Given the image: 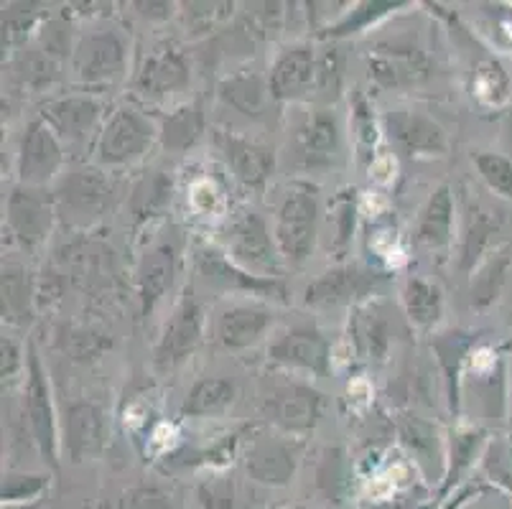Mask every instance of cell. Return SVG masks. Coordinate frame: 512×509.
I'll list each match as a JSON object with an SVG mask.
<instances>
[{"instance_id":"cell-43","label":"cell","mask_w":512,"mask_h":509,"mask_svg":"<svg viewBox=\"0 0 512 509\" xmlns=\"http://www.w3.org/2000/svg\"><path fill=\"white\" fill-rule=\"evenodd\" d=\"M179 11L181 26L189 39H202L222 26L232 16V3H186Z\"/></svg>"},{"instance_id":"cell-34","label":"cell","mask_w":512,"mask_h":509,"mask_svg":"<svg viewBox=\"0 0 512 509\" xmlns=\"http://www.w3.org/2000/svg\"><path fill=\"white\" fill-rule=\"evenodd\" d=\"M36 288L29 270L21 263H3V298L0 314L11 326H29L34 321Z\"/></svg>"},{"instance_id":"cell-11","label":"cell","mask_w":512,"mask_h":509,"mask_svg":"<svg viewBox=\"0 0 512 509\" xmlns=\"http://www.w3.org/2000/svg\"><path fill=\"white\" fill-rule=\"evenodd\" d=\"M324 405L327 400L316 387L306 382H283L271 387V392H265L260 415L265 423H271L273 431L299 438L319 426Z\"/></svg>"},{"instance_id":"cell-39","label":"cell","mask_w":512,"mask_h":509,"mask_svg":"<svg viewBox=\"0 0 512 509\" xmlns=\"http://www.w3.org/2000/svg\"><path fill=\"white\" fill-rule=\"evenodd\" d=\"M398 8H406V3H393V0H365V3H349V8L344 11V16L339 18L334 26L324 28L321 31V39H349V36H357L367 28H372L375 23L383 21L385 16L395 13Z\"/></svg>"},{"instance_id":"cell-7","label":"cell","mask_w":512,"mask_h":509,"mask_svg":"<svg viewBox=\"0 0 512 509\" xmlns=\"http://www.w3.org/2000/svg\"><path fill=\"white\" fill-rule=\"evenodd\" d=\"M113 202V186L97 166H77L64 171L54 189V204L64 224L87 230L105 217Z\"/></svg>"},{"instance_id":"cell-57","label":"cell","mask_w":512,"mask_h":509,"mask_svg":"<svg viewBox=\"0 0 512 509\" xmlns=\"http://www.w3.org/2000/svg\"><path fill=\"white\" fill-rule=\"evenodd\" d=\"M3 509H44V502H34V504H3Z\"/></svg>"},{"instance_id":"cell-31","label":"cell","mask_w":512,"mask_h":509,"mask_svg":"<svg viewBox=\"0 0 512 509\" xmlns=\"http://www.w3.org/2000/svg\"><path fill=\"white\" fill-rule=\"evenodd\" d=\"M174 199V181L166 171H148L136 181L128 196V219L133 235H141L148 224L164 217Z\"/></svg>"},{"instance_id":"cell-37","label":"cell","mask_w":512,"mask_h":509,"mask_svg":"<svg viewBox=\"0 0 512 509\" xmlns=\"http://www.w3.org/2000/svg\"><path fill=\"white\" fill-rule=\"evenodd\" d=\"M512 268L510 247H497L490 255H484L482 263L477 265L472 275V288H469V301L477 311H487L492 303H497L502 288L507 283V273Z\"/></svg>"},{"instance_id":"cell-19","label":"cell","mask_w":512,"mask_h":509,"mask_svg":"<svg viewBox=\"0 0 512 509\" xmlns=\"http://www.w3.org/2000/svg\"><path fill=\"white\" fill-rule=\"evenodd\" d=\"M395 436L400 446L413 461L423 482L431 487L444 484L446 476V436L434 420L423 418V415L406 410L395 418Z\"/></svg>"},{"instance_id":"cell-16","label":"cell","mask_w":512,"mask_h":509,"mask_svg":"<svg viewBox=\"0 0 512 509\" xmlns=\"http://www.w3.org/2000/svg\"><path fill=\"white\" fill-rule=\"evenodd\" d=\"M204 339V308L194 298L192 288H186L184 296L171 311L164 331L153 347V364L158 372H174L176 367L192 359Z\"/></svg>"},{"instance_id":"cell-58","label":"cell","mask_w":512,"mask_h":509,"mask_svg":"<svg viewBox=\"0 0 512 509\" xmlns=\"http://www.w3.org/2000/svg\"><path fill=\"white\" fill-rule=\"evenodd\" d=\"M286 509H311V507H306V504H293V507H286Z\"/></svg>"},{"instance_id":"cell-10","label":"cell","mask_w":512,"mask_h":509,"mask_svg":"<svg viewBox=\"0 0 512 509\" xmlns=\"http://www.w3.org/2000/svg\"><path fill=\"white\" fill-rule=\"evenodd\" d=\"M301 451L304 443L296 436H286L281 431L255 433L242 451V466L250 482L281 489L288 487L299 471Z\"/></svg>"},{"instance_id":"cell-48","label":"cell","mask_w":512,"mask_h":509,"mask_svg":"<svg viewBox=\"0 0 512 509\" xmlns=\"http://www.w3.org/2000/svg\"><path fill=\"white\" fill-rule=\"evenodd\" d=\"M110 336L97 334L92 329H82V326H64L59 331V347L74 359V362H92L100 357L105 349H110Z\"/></svg>"},{"instance_id":"cell-27","label":"cell","mask_w":512,"mask_h":509,"mask_svg":"<svg viewBox=\"0 0 512 509\" xmlns=\"http://www.w3.org/2000/svg\"><path fill=\"white\" fill-rule=\"evenodd\" d=\"M393 321L383 303L365 301L349 314V339L360 359L370 364H383L393 347Z\"/></svg>"},{"instance_id":"cell-47","label":"cell","mask_w":512,"mask_h":509,"mask_svg":"<svg viewBox=\"0 0 512 509\" xmlns=\"http://www.w3.org/2000/svg\"><path fill=\"white\" fill-rule=\"evenodd\" d=\"M51 489L49 474H6L0 502L3 504H34L44 502Z\"/></svg>"},{"instance_id":"cell-12","label":"cell","mask_w":512,"mask_h":509,"mask_svg":"<svg viewBox=\"0 0 512 509\" xmlns=\"http://www.w3.org/2000/svg\"><path fill=\"white\" fill-rule=\"evenodd\" d=\"M276 324V308L265 301H227L212 314L209 336L225 352H245L255 347Z\"/></svg>"},{"instance_id":"cell-20","label":"cell","mask_w":512,"mask_h":509,"mask_svg":"<svg viewBox=\"0 0 512 509\" xmlns=\"http://www.w3.org/2000/svg\"><path fill=\"white\" fill-rule=\"evenodd\" d=\"M383 130L393 140V146L408 158H441L451 148L444 125L411 107H395L385 112Z\"/></svg>"},{"instance_id":"cell-18","label":"cell","mask_w":512,"mask_h":509,"mask_svg":"<svg viewBox=\"0 0 512 509\" xmlns=\"http://www.w3.org/2000/svg\"><path fill=\"white\" fill-rule=\"evenodd\" d=\"M57 204L54 194L46 189L16 184L8 194L6 202V227L8 235L23 247V250H36L49 240L54 222H57Z\"/></svg>"},{"instance_id":"cell-59","label":"cell","mask_w":512,"mask_h":509,"mask_svg":"<svg viewBox=\"0 0 512 509\" xmlns=\"http://www.w3.org/2000/svg\"><path fill=\"white\" fill-rule=\"evenodd\" d=\"M510 400H512V387H510Z\"/></svg>"},{"instance_id":"cell-45","label":"cell","mask_w":512,"mask_h":509,"mask_svg":"<svg viewBox=\"0 0 512 509\" xmlns=\"http://www.w3.org/2000/svg\"><path fill=\"white\" fill-rule=\"evenodd\" d=\"M479 179L497 196L512 202V161L497 151H477L472 156Z\"/></svg>"},{"instance_id":"cell-23","label":"cell","mask_w":512,"mask_h":509,"mask_svg":"<svg viewBox=\"0 0 512 509\" xmlns=\"http://www.w3.org/2000/svg\"><path fill=\"white\" fill-rule=\"evenodd\" d=\"M319 54L309 41H293L273 59L268 84L276 102H304L316 92Z\"/></svg>"},{"instance_id":"cell-55","label":"cell","mask_w":512,"mask_h":509,"mask_svg":"<svg viewBox=\"0 0 512 509\" xmlns=\"http://www.w3.org/2000/svg\"><path fill=\"white\" fill-rule=\"evenodd\" d=\"M133 8H138V13L151 21H169L176 6L174 3H133Z\"/></svg>"},{"instance_id":"cell-30","label":"cell","mask_w":512,"mask_h":509,"mask_svg":"<svg viewBox=\"0 0 512 509\" xmlns=\"http://www.w3.org/2000/svg\"><path fill=\"white\" fill-rule=\"evenodd\" d=\"M487 431L479 426H454L446 433V476L436 497L446 499L462 487L464 476L482 464V456L487 451Z\"/></svg>"},{"instance_id":"cell-2","label":"cell","mask_w":512,"mask_h":509,"mask_svg":"<svg viewBox=\"0 0 512 509\" xmlns=\"http://www.w3.org/2000/svg\"><path fill=\"white\" fill-rule=\"evenodd\" d=\"M158 140V123L143 107L123 102L107 115L100 135L92 143V158L102 171L136 166Z\"/></svg>"},{"instance_id":"cell-38","label":"cell","mask_w":512,"mask_h":509,"mask_svg":"<svg viewBox=\"0 0 512 509\" xmlns=\"http://www.w3.org/2000/svg\"><path fill=\"white\" fill-rule=\"evenodd\" d=\"M202 509H255L253 489L232 474H209L197 484Z\"/></svg>"},{"instance_id":"cell-56","label":"cell","mask_w":512,"mask_h":509,"mask_svg":"<svg viewBox=\"0 0 512 509\" xmlns=\"http://www.w3.org/2000/svg\"><path fill=\"white\" fill-rule=\"evenodd\" d=\"M474 509H512V502L500 492V489H495V492L479 497L477 507Z\"/></svg>"},{"instance_id":"cell-53","label":"cell","mask_w":512,"mask_h":509,"mask_svg":"<svg viewBox=\"0 0 512 509\" xmlns=\"http://www.w3.org/2000/svg\"><path fill=\"white\" fill-rule=\"evenodd\" d=\"M495 492V487H490V484L484 482H474V484H464V487L456 489L454 494H449L446 499H441L439 509H467L469 504L477 502L479 497H484V494Z\"/></svg>"},{"instance_id":"cell-33","label":"cell","mask_w":512,"mask_h":509,"mask_svg":"<svg viewBox=\"0 0 512 509\" xmlns=\"http://www.w3.org/2000/svg\"><path fill=\"white\" fill-rule=\"evenodd\" d=\"M400 303L408 324L418 331H434L444 321V291L423 275H408L400 286Z\"/></svg>"},{"instance_id":"cell-36","label":"cell","mask_w":512,"mask_h":509,"mask_svg":"<svg viewBox=\"0 0 512 509\" xmlns=\"http://www.w3.org/2000/svg\"><path fill=\"white\" fill-rule=\"evenodd\" d=\"M237 387L227 377H202L186 392L181 418H214L225 415L235 405Z\"/></svg>"},{"instance_id":"cell-44","label":"cell","mask_w":512,"mask_h":509,"mask_svg":"<svg viewBox=\"0 0 512 509\" xmlns=\"http://www.w3.org/2000/svg\"><path fill=\"white\" fill-rule=\"evenodd\" d=\"M352 133H355V148L357 158L362 166H370L375 158L377 143H380V128L372 115V107L362 92H357L355 102H352Z\"/></svg>"},{"instance_id":"cell-50","label":"cell","mask_w":512,"mask_h":509,"mask_svg":"<svg viewBox=\"0 0 512 509\" xmlns=\"http://www.w3.org/2000/svg\"><path fill=\"white\" fill-rule=\"evenodd\" d=\"M118 509H181V499L164 484H136L125 489Z\"/></svg>"},{"instance_id":"cell-8","label":"cell","mask_w":512,"mask_h":509,"mask_svg":"<svg viewBox=\"0 0 512 509\" xmlns=\"http://www.w3.org/2000/svg\"><path fill=\"white\" fill-rule=\"evenodd\" d=\"M367 72L380 90H413L434 72L426 49L413 36L380 39L367 51Z\"/></svg>"},{"instance_id":"cell-1","label":"cell","mask_w":512,"mask_h":509,"mask_svg":"<svg viewBox=\"0 0 512 509\" xmlns=\"http://www.w3.org/2000/svg\"><path fill=\"white\" fill-rule=\"evenodd\" d=\"M321 230L319 189L309 181H291L283 189L273 219V235L286 268L299 270L311 260Z\"/></svg>"},{"instance_id":"cell-21","label":"cell","mask_w":512,"mask_h":509,"mask_svg":"<svg viewBox=\"0 0 512 509\" xmlns=\"http://www.w3.org/2000/svg\"><path fill=\"white\" fill-rule=\"evenodd\" d=\"M39 115L67 146L69 143H85L90 138L97 140L107 120L105 105L92 92H74V95L46 100Z\"/></svg>"},{"instance_id":"cell-13","label":"cell","mask_w":512,"mask_h":509,"mask_svg":"<svg viewBox=\"0 0 512 509\" xmlns=\"http://www.w3.org/2000/svg\"><path fill=\"white\" fill-rule=\"evenodd\" d=\"M268 359L283 370L327 377L332 372V344L327 334L311 321L286 326L268 344Z\"/></svg>"},{"instance_id":"cell-22","label":"cell","mask_w":512,"mask_h":509,"mask_svg":"<svg viewBox=\"0 0 512 509\" xmlns=\"http://www.w3.org/2000/svg\"><path fill=\"white\" fill-rule=\"evenodd\" d=\"M214 148L245 189L260 191L276 174V151L263 140L220 128L214 130Z\"/></svg>"},{"instance_id":"cell-9","label":"cell","mask_w":512,"mask_h":509,"mask_svg":"<svg viewBox=\"0 0 512 509\" xmlns=\"http://www.w3.org/2000/svg\"><path fill=\"white\" fill-rule=\"evenodd\" d=\"M64 143L41 115L23 128L16 153V179L21 186L46 189L64 174Z\"/></svg>"},{"instance_id":"cell-42","label":"cell","mask_w":512,"mask_h":509,"mask_svg":"<svg viewBox=\"0 0 512 509\" xmlns=\"http://www.w3.org/2000/svg\"><path fill=\"white\" fill-rule=\"evenodd\" d=\"M39 3H8L3 6V49H16L39 28L44 18Z\"/></svg>"},{"instance_id":"cell-26","label":"cell","mask_w":512,"mask_h":509,"mask_svg":"<svg viewBox=\"0 0 512 509\" xmlns=\"http://www.w3.org/2000/svg\"><path fill=\"white\" fill-rule=\"evenodd\" d=\"M456 207H454V189L449 184L436 186L423 207L418 209L416 227H413V242L426 252L451 250L456 235Z\"/></svg>"},{"instance_id":"cell-46","label":"cell","mask_w":512,"mask_h":509,"mask_svg":"<svg viewBox=\"0 0 512 509\" xmlns=\"http://www.w3.org/2000/svg\"><path fill=\"white\" fill-rule=\"evenodd\" d=\"M474 95L484 102V105L497 107L507 100L510 95V79H507L505 69L497 59H484V62L474 64Z\"/></svg>"},{"instance_id":"cell-32","label":"cell","mask_w":512,"mask_h":509,"mask_svg":"<svg viewBox=\"0 0 512 509\" xmlns=\"http://www.w3.org/2000/svg\"><path fill=\"white\" fill-rule=\"evenodd\" d=\"M217 97L230 110L240 112L250 120H263L271 112L273 102H276L268 77H260V74L248 72V69L222 77L220 84H217Z\"/></svg>"},{"instance_id":"cell-54","label":"cell","mask_w":512,"mask_h":509,"mask_svg":"<svg viewBox=\"0 0 512 509\" xmlns=\"http://www.w3.org/2000/svg\"><path fill=\"white\" fill-rule=\"evenodd\" d=\"M360 509H421L416 494H395V497L377 499V502H365Z\"/></svg>"},{"instance_id":"cell-41","label":"cell","mask_w":512,"mask_h":509,"mask_svg":"<svg viewBox=\"0 0 512 509\" xmlns=\"http://www.w3.org/2000/svg\"><path fill=\"white\" fill-rule=\"evenodd\" d=\"M332 224H334V237H332V250L334 258L344 260L347 258L352 240H355V227H357V191L355 189H342L332 202Z\"/></svg>"},{"instance_id":"cell-25","label":"cell","mask_w":512,"mask_h":509,"mask_svg":"<svg viewBox=\"0 0 512 509\" xmlns=\"http://www.w3.org/2000/svg\"><path fill=\"white\" fill-rule=\"evenodd\" d=\"M179 268L181 250L174 240H158L143 252L136 268V293L143 316H151L153 308L171 291Z\"/></svg>"},{"instance_id":"cell-15","label":"cell","mask_w":512,"mask_h":509,"mask_svg":"<svg viewBox=\"0 0 512 509\" xmlns=\"http://www.w3.org/2000/svg\"><path fill=\"white\" fill-rule=\"evenodd\" d=\"M477 347L472 352L467 370L462 377V400H472L474 410L490 423H505L507 403H510V385H507V364L500 352Z\"/></svg>"},{"instance_id":"cell-52","label":"cell","mask_w":512,"mask_h":509,"mask_svg":"<svg viewBox=\"0 0 512 509\" xmlns=\"http://www.w3.org/2000/svg\"><path fill=\"white\" fill-rule=\"evenodd\" d=\"M342 87V59L334 49L324 51L319 56V79H316V92L321 95H337Z\"/></svg>"},{"instance_id":"cell-28","label":"cell","mask_w":512,"mask_h":509,"mask_svg":"<svg viewBox=\"0 0 512 509\" xmlns=\"http://www.w3.org/2000/svg\"><path fill=\"white\" fill-rule=\"evenodd\" d=\"M293 148H296V158L304 168H319L332 163V158L342 148V130H339L334 112H306L293 133Z\"/></svg>"},{"instance_id":"cell-51","label":"cell","mask_w":512,"mask_h":509,"mask_svg":"<svg viewBox=\"0 0 512 509\" xmlns=\"http://www.w3.org/2000/svg\"><path fill=\"white\" fill-rule=\"evenodd\" d=\"M0 354H3V362H0V377H3V387H11L13 382L21 380L23 370L29 367V357H23L21 342H16L13 336L3 334V342H0Z\"/></svg>"},{"instance_id":"cell-29","label":"cell","mask_w":512,"mask_h":509,"mask_svg":"<svg viewBox=\"0 0 512 509\" xmlns=\"http://www.w3.org/2000/svg\"><path fill=\"white\" fill-rule=\"evenodd\" d=\"M431 347H434L436 362H439L441 377H444L446 403H449L451 415H459V410H462V377L469 359H472V352L479 347L477 334L464 329L441 331L434 336Z\"/></svg>"},{"instance_id":"cell-4","label":"cell","mask_w":512,"mask_h":509,"mask_svg":"<svg viewBox=\"0 0 512 509\" xmlns=\"http://www.w3.org/2000/svg\"><path fill=\"white\" fill-rule=\"evenodd\" d=\"M220 247L232 263L258 278H281L286 263L276 245V235L263 217L253 209L232 214L220 237Z\"/></svg>"},{"instance_id":"cell-40","label":"cell","mask_w":512,"mask_h":509,"mask_svg":"<svg viewBox=\"0 0 512 509\" xmlns=\"http://www.w3.org/2000/svg\"><path fill=\"white\" fill-rule=\"evenodd\" d=\"M316 487L327 497V502L342 504L347 499L352 479H349L347 454L342 448L332 446L321 451L319 466H316Z\"/></svg>"},{"instance_id":"cell-49","label":"cell","mask_w":512,"mask_h":509,"mask_svg":"<svg viewBox=\"0 0 512 509\" xmlns=\"http://www.w3.org/2000/svg\"><path fill=\"white\" fill-rule=\"evenodd\" d=\"M482 471L487 476V484L495 489H505L512 494V441H495L487 443V451L482 456Z\"/></svg>"},{"instance_id":"cell-35","label":"cell","mask_w":512,"mask_h":509,"mask_svg":"<svg viewBox=\"0 0 512 509\" xmlns=\"http://www.w3.org/2000/svg\"><path fill=\"white\" fill-rule=\"evenodd\" d=\"M207 128V118L199 102H184L166 112L161 123H158V143L171 153H184L197 146Z\"/></svg>"},{"instance_id":"cell-24","label":"cell","mask_w":512,"mask_h":509,"mask_svg":"<svg viewBox=\"0 0 512 509\" xmlns=\"http://www.w3.org/2000/svg\"><path fill=\"white\" fill-rule=\"evenodd\" d=\"M107 418L105 410L92 400H74L62 415V454L72 464H85L105 451Z\"/></svg>"},{"instance_id":"cell-17","label":"cell","mask_w":512,"mask_h":509,"mask_svg":"<svg viewBox=\"0 0 512 509\" xmlns=\"http://www.w3.org/2000/svg\"><path fill=\"white\" fill-rule=\"evenodd\" d=\"M385 280V273L365 268V265L342 263L316 275L304 288L306 308H337V306H360L370 301L372 291Z\"/></svg>"},{"instance_id":"cell-5","label":"cell","mask_w":512,"mask_h":509,"mask_svg":"<svg viewBox=\"0 0 512 509\" xmlns=\"http://www.w3.org/2000/svg\"><path fill=\"white\" fill-rule=\"evenodd\" d=\"M130 41L115 26H102L79 36L72 49V74L79 87L95 95L97 90L113 87L128 72Z\"/></svg>"},{"instance_id":"cell-3","label":"cell","mask_w":512,"mask_h":509,"mask_svg":"<svg viewBox=\"0 0 512 509\" xmlns=\"http://www.w3.org/2000/svg\"><path fill=\"white\" fill-rule=\"evenodd\" d=\"M192 258L197 278L204 286L225 293V296H250L265 303H288V298H291V291L281 278H258V275L242 270L214 242H194Z\"/></svg>"},{"instance_id":"cell-6","label":"cell","mask_w":512,"mask_h":509,"mask_svg":"<svg viewBox=\"0 0 512 509\" xmlns=\"http://www.w3.org/2000/svg\"><path fill=\"white\" fill-rule=\"evenodd\" d=\"M26 357H29V367H26V382H23V415L29 420V433L41 461L57 471L59 456H62V420L51 398L49 375L41 364L39 349L31 342Z\"/></svg>"},{"instance_id":"cell-14","label":"cell","mask_w":512,"mask_h":509,"mask_svg":"<svg viewBox=\"0 0 512 509\" xmlns=\"http://www.w3.org/2000/svg\"><path fill=\"white\" fill-rule=\"evenodd\" d=\"M189 82H192V67L181 46L174 41H161L143 56L130 79V87L141 100L161 102L184 92Z\"/></svg>"}]
</instances>
